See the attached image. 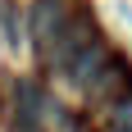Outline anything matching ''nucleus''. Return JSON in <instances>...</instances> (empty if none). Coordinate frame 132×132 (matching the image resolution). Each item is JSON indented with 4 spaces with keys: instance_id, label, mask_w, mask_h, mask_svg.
Returning a JSON list of instances; mask_svg holds the SVG:
<instances>
[{
    "instance_id": "1",
    "label": "nucleus",
    "mask_w": 132,
    "mask_h": 132,
    "mask_svg": "<svg viewBox=\"0 0 132 132\" xmlns=\"http://www.w3.org/2000/svg\"><path fill=\"white\" fill-rule=\"evenodd\" d=\"M105 59H109V55H105V46H100V37H91V41H87V46H82V50L64 64V73H68V82H73V87H91V78L100 73V64H105Z\"/></svg>"
},
{
    "instance_id": "2",
    "label": "nucleus",
    "mask_w": 132,
    "mask_h": 132,
    "mask_svg": "<svg viewBox=\"0 0 132 132\" xmlns=\"http://www.w3.org/2000/svg\"><path fill=\"white\" fill-rule=\"evenodd\" d=\"M68 23V5L64 0H41L37 14H32V32H37V41H55L59 32H64Z\"/></svg>"
},
{
    "instance_id": "3",
    "label": "nucleus",
    "mask_w": 132,
    "mask_h": 132,
    "mask_svg": "<svg viewBox=\"0 0 132 132\" xmlns=\"http://www.w3.org/2000/svg\"><path fill=\"white\" fill-rule=\"evenodd\" d=\"M114 128H128L132 132V91H123L114 100Z\"/></svg>"
}]
</instances>
